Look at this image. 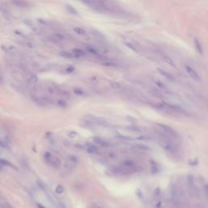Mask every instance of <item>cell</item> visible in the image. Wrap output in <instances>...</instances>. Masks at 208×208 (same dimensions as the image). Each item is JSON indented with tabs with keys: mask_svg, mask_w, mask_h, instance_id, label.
Listing matches in <instances>:
<instances>
[{
	"mask_svg": "<svg viewBox=\"0 0 208 208\" xmlns=\"http://www.w3.org/2000/svg\"><path fill=\"white\" fill-rule=\"evenodd\" d=\"M57 103L58 105H59V106H66V102H64V101H63V100H58Z\"/></svg>",
	"mask_w": 208,
	"mask_h": 208,
	"instance_id": "26",
	"label": "cell"
},
{
	"mask_svg": "<svg viewBox=\"0 0 208 208\" xmlns=\"http://www.w3.org/2000/svg\"><path fill=\"white\" fill-rule=\"evenodd\" d=\"M74 93L77 95H84L85 94V92L82 90V89H79V88H77L74 90Z\"/></svg>",
	"mask_w": 208,
	"mask_h": 208,
	"instance_id": "23",
	"label": "cell"
},
{
	"mask_svg": "<svg viewBox=\"0 0 208 208\" xmlns=\"http://www.w3.org/2000/svg\"><path fill=\"white\" fill-rule=\"evenodd\" d=\"M90 208H100V207H98V206H91Z\"/></svg>",
	"mask_w": 208,
	"mask_h": 208,
	"instance_id": "31",
	"label": "cell"
},
{
	"mask_svg": "<svg viewBox=\"0 0 208 208\" xmlns=\"http://www.w3.org/2000/svg\"><path fill=\"white\" fill-rule=\"evenodd\" d=\"M163 59L164 60V62H166V63H167V64H169V65H171V67H176V64L175 63L173 62V60L171 59V58H169L168 56H163Z\"/></svg>",
	"mask_w": 208,
	"mask_h": 208,
	"instance_id": "17",
	"label": "cell"
},
{
	"mask_svg": "<svg viewBox=\"0 0 208 208\" xmlns=\"http://www.w3.org/2000/svg\"><path fill=\"white\" fill-rule=\"evenodd\" d=\"M53 37L57 41H63V40L65 39V37L62 33H55V34L53 35Z\"/></svg>",
	"mask_w": 208,
	"mask_h": 208,
	"instance_id": "19",
	"label": "cell"
},
{
	"mask_svg": "<svg viewBox=\"0 0 208 208\" xmlns=\"http://www.w3.org/2000/svg\"><path fill=\"white\" fill-rule=\"evenodd\" d=\"M158 72H159V73L161 74L162 76H163L164 77L167 78V79L170 80V81H171V82H173L174 81V78L171 75V74H169L167 72H166L165 70L163 69H161V68H158Z\"/></svg>",
	"mask_w": 208,
	"mask_h": 208,
	"instance_id": "10",
	"label": "cell"
},
{
	"mask_svg": "<svg viewBox=\"0 0 208 208\" xmlns=\"http://www.w3.org/2000/svg\"><path fill=\"white\" fill-rule=\"evenodd\" d=\"M93 140H94V142L95 143V144H97L98 146H99L102 147L110 146V143H109L107 141H106V140H104L103 138H101V137H94V138H93Z\"/></svg>",
	"mask_w": 208,
	"mask_h": 208,
	"instance_id": "5",
	"label": "cell"
},
{
	"mask_svg": "<svg viewBox=\"0 0 208 208\" xmlns=\"http://www.w3.org/2000/svg\"><path fill=\"white\" fill-rule=\"evenodd\" d=\"M2 171V168H1V167H0V171Z\"/></svg>",
	"mask_w": 208,
	"mask_h": 208,
	"instance_id": "32",
	"label": "cell"
},
{
	"mask_svg": "<svg viewBox=\"0 0 208 208\" xmlns=\"http://www.w3.org/2000/svg\"><path fill=\"white\" fill-rule=\"evenodd\" d=\"M185 67H186V72H187V73L189 74V75H190V77L193 78V79L196 80V81H199V79H200L199 76H198V72H196L194 68H192L191 67H190V66H188V65H186Z\"/></svg>",
	"mask_w": 208,
	"mask_h": 208,
	"instance_id": "6",
	"label": "cell"
},
{
	"mask_svg": "<svg viewBox=\"0 0 208 208\" xmlns=\"http://www.w3.org/2000/svg\"><path fill=\"white\" fill-rule=\"evenodd\" d=\"M205 192H206V194H207L208 196V185H206V186H205Z\"/></svg>",
	"mask_w": 208,
	"mask_h": 208,
	"instance_id": "29",
	"label": "cell"
},
{
	"mask_svg": "<svg viewBox=\"0 0 208 208\" xmlns=\"http://www.w3.org/2000/svg\"><path fill=\"white\" fill-rule=\"evenodd\" d=\"M11 2L12 3L14 6L18 7H27L29 6L28 2H26L25 0H11Z\"/></svg>",
	"mask_w": 208,
	"mask_h": 208,
	"instance_id": "7",
	"label": "cell"
},
{
	"mask_svg": "<svg viewBox=\"0 0 208 208\" xmlns=\"http://www.w3.org/2000/svg\"><path fill=\"white\" fill-rule=\"evenodd\" d=\"M37 82V77L36 75L31 74L27 77V83L29 85H34Z\"/></svg>",
	"mask_w": 208,
	"mask_h": 208,
	"instance_id": "11",
	"label": "cell"
},
{
	"mask_svg": "<svg viewBox=\"0 0 208 208\" xmlns=\"http://www.w3.org/2000/svg\"><path fill=\"white\" fill-rule=\"evenodd\" d=\"M0 164H1V165L7 166V167H12V168H14V169H17V167H15V166L13 165L12 163H10V162H9V161H7V159H0Z\"/></svg>",
	"mask_w": 208,
	"mask_h": 208,
	"instance_id": "14",
	"label": "cell"
},
{
	"mask_svg": "<svg viewBox=\"0 0 208 208\" xmlns=\"http://www.w3.org/2000/svg\"><path fill=\"white\" fill-rule=\"evenodd\" d=\"M86 151H87L88 153L93 154V153H95L96 151H97V149H96L95 147L92 146H90L87 147V149H86Z\"/></svg>",
	"mask_w": 208,
	"mask_h": 208,
	"instance_id": "21",
	"label": "cell"
},
{
	"mask_svg": "<svg viewBox=\"0 0 208 208\" xmlns=\"http://www.w3.org/2000/svg\"><path fill=\"white\" fill-rule=\"evenodd\" d=\"M194 44H195L196 49H197V51H198V53H199V54H202V44L200 43V42L198 41V38H195V40H194Z\"/></svg>",
	"mask_w": 208,
	"mask_h": 208,
	"instance_id": "16",
	"label": "cell"
},
{
	"mask_svg": "<svg viewBox=\"0 0 208 208\" xmlns=\"http://www.w3.org/2000/svg\"><path fill=\"white\" fill-rule=\"evenodd\" d=\"M102 65H104V66H115V63H111V62H104V63H102Z\"/></svg>",
	"mask_w": 208,
	"mask_h": 208,
	"instance_id": "27",
	"label": "cell"
},
{
	"mask_svg": "<svg viewBox=\"0 0 208 208\" xmlns=\"http://www.w3.org/2000/svg\"><path fill=\"white\" fill-rule=\"evenodd\" d=\"M74 71V67H69L67 68V72H72Z\"/></svg>",
	"mask_w": 208,
	"mask_h": 208,
	"instance_id": "28",
	"label": "cell"
},
{
	"mask_svg": "<svg viewBox=\"0 0 208 208\" xmlns=\"http://www.w3.org/2000/svg\"><path fill=\"white\" fill-rule=\"evenodd\" d=\"M157 126L159 127V129L163 131V133H165L167 137H170V138H177L178 135L175 130H174L171 127L168 126V125H163V124H157Z\"/></svg>",
	"mask_w": 208,
	"mask_h": 208,
	"instance_id": "3",
	"label": "cell"
},
{
	"mask_svg": "<svg viewBox=\"0 0 208 208\" xmlns=\"http://www.w3.org/2000/svg\"><path fill=\"white\" fill-rule=\"evenodd\" d=\"M170 139H171L170 137H167L165 135L163 137H160L159 142H160L161 146L163 147L164 151H165L167 154L174 155L176 154V146L173 144V142H172Z\"/></svg>",
	"mask_w": 208,
	"mask_h": 208,
	"instance_id": "1",
	"label": "cell"
},
{
	"mask_svg": "<svg viewBox=\"0 0 208 208\" xmlns=\"http://www.w3.org/2000/svg\"><path fill=\"white\" fill-rule=\"evenodd\" d=\"M66 9L67 10V12L72 14H77V12L74 8L73 7H72L71 5H66Z\"/></svg>",
	"mask_w": 208,
	"mask_h": 208,
	"instance_id": "20",
	"label": "cell"
},
{
	"mask_svg": "<svg viewBox=\"0 0 208 208\" xmlns=\"http://www.w3.org/2000/svg\"><path fill=\"white\" fill-rule=\"evenodd\" d=\"M55 192L57 193V194H63V187L62 186H58L57 187L55 188Z\"/></svg>",
	"mask_w": 208,
	"mask_h": 208,
	"instance_id": "22",
	"label": "cell"
},
{
	"mask_svg": "<svg viewBox=\"0 0 208 208\" xmlns=\"http://www.w3.org/2000/svg\"><path fill=\"white\" fill-rule=\"evenodd\" d=\"M77 158L73 156V155H70V156H68V157L67 158V159H66L64 166H65L66 167H68V168H72V167H74L77 165Z\"/></svg>",
	"mask_w": 208,
	"mask_h": 208,
	"instance_id": "4",
	"label": "cell"
},
{
	"mask_svg": "<svg viewBox=\"0 0 208 208\" xmlns=\"http://www.w3.org/2000/svg\"><path fill=\"white\" fill-rule=\"evenodd\" d=\"M155 84H156L159 87L162 88V89H165V86H164V85H163L161 82H159V81H155Z\"/></svg>",
	"mask_w": 208,
	"mask_h": 208,
	"instance_id": "25",
	"label": "cell"
},
{
	"mask_svg": "<svg viewBox=\"0 0 208 208\" xmlns=\"http://www.w3.org/2000/svg\"><path fill=\"white\" fill-rule=\"evenodd\" d=\"M1 81H2V79H1V77H0V82H1Z\"/></svg>",
	"mask_w": 208,
	"mask_h": 208,
	"instance_id": "33",
	"label": "cell"
},
{
	"mask_svg": "<svg viewBox=\"0 0 208 208\" xmlns=\"http://www.w3.org/2000/svg\"><path fill=\"white\" fill-rule=\"evenodd\" d=\"M44 159L48 165L55 167V168H58L61 166V162L59 158L56 155L51 154V152H46L44 154Z\"/></svg>",
	"mask_w": 208,
	"mask_h": 208,
	"instance_id": "2",
	"label": "cell"
},
{
	"mask_svg": "<svg viewBox=\"0 0 208 208\" xmlns=\"http://www.w3.org/2000/svg\"><path fill=\"white\" fill-rule=\"evenodd\" d=\"M72 52L77 55V58L82 57V56H85V55H86V52H85V51L81 49V48H75V49L72 50Z\"/></svg>",
	"mask_w": 208,
	"mask_h": 208,
	"instance_id": "12",
	"label": "cell"
},
{
	"mask_svg": "<svg viewBox=\"0 0 208 208\" xmlns=\"http://www.w3.org/2000/svg\"><path fill=\"white\" fill-rule=\"evenodd\" d=\"M125 45H126L127 47H129V48H130V49L132 50V51H135V52H138V51H137V48H136V47H135L133 45H132V44H131V43L126 42V43H125Z\"/></svg>",
	"mask_w": 208,
	"mask_h": 208,
	"instance_id": "24",
	"label": "cell"
},
{
	"mask_svg": "<svg viewBox=\"0 0 208 208\" xmlns=\"http://www.w3.org/2000/svg\"><path fill=\"white\" fill-rule=\"evenodd\" d=\"M90 34H92L94 37H97V38H100V39H105V36H104L103 34H102L100 31L97 30V29H91L90 30Z\"/></svg>",
	"mask_w": 208,
	"mask_h": 208,
	"instance_id": "9",
	"label": "cell"
},
{
	"mask_svg": "<svg viewBox=\"0 0 208 208\" xmlns=\"http://www.w3.org/2000/svg\"><path fill=\"white\" fill-rule=\"evenodd\" d=\"M37 207H38V208H46V207H44L42 205H41V204H37Z\"/></svg>",
	"mask_w": 208,
	"mask_h": 208,
	"instance_id": "30",
	"label": "cell"
},
{
	"mask_svg": "<svg viewBox=\"0 0 208 208\" xmlns=\"http://www.w3.org/2000/svg\"><path fill=\"white\" fill-rule=\"evenodd\" d=\"M86 51H87L90 54H91V55H98V53H99L98 50L95 49L94 47H90V46H86Z\"/></svg>",
	"mask_w": 208,
	"mask_h": 208,
	"instance_id": "13",
	"label": "cell"
},
{
	"mask_svg": "<svg viewBox=\"0 0 208 208\" xmlns=\"http://www.w3.org/2000/svg\"><path fill=\"white\" fill-rule=\"evenodd\" d=\"M60 56L65 58V59H77V55L73 53V52H68V51H62L61 53L59 54Z\"/></svg>",
	"mask_w": 208,
	"mask_h": 208,
	"instance_id": "8",
	"label": "cell"
},
{
	"mask_svg": "<svg viewBox=\"0 0 208 208\" xmlns=\"http://www.w3.org/2000/svg\"><path fill=\"white\" fill-rule=\"evenodd\" d=\"M110 86L112 88V89H114V90H119V89H121V84L116 82H111Z\"/></svg>",
	"mask_w": 208,
	"mask_h": 208,
	"instance_id": "18",
	"label": "cell"
},
{
	"mask_svg": "<svg viewBox=\"0 0 208 208\" xmlns=\"http://www.w3.org/2000/svg\"><path fill=\"white\" fill-rule=\"evenodd\" d=\"M73 31L77 34L82 35V36L86 34V31L84 29H82V28H81V27H76V28L73 29Z\"/></svg>",
	"mask_w": 208,
	"mask_h": 208,
	"instance_id": "15",
	"label": "cell"
}]
</instances>
